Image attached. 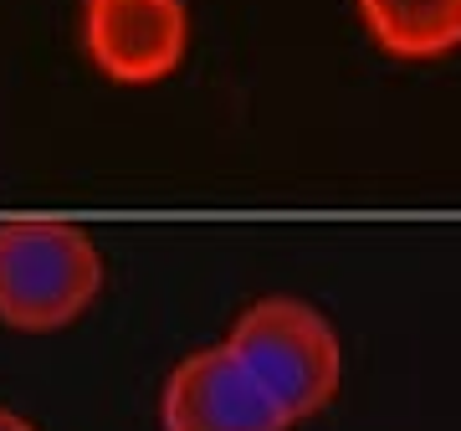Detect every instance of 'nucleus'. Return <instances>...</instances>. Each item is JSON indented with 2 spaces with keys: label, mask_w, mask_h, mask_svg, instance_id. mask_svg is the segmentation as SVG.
Listing matches in <instances>:
<instances>
[{
  "label": "nucleus",
  "mask_w": 461,
  "mask_h": 431,
  "mask_svg": "<svg viewBox=\"0 0 461 431\" xmlns=\"http://www.w3.org/2000/svg\"><path fill=\"white\" fill-rule=\"evenodd\" d=\"M190 0H83L77 47L113 87H159L190 57Z\"/></svg>",
  "instance_id": "7ed1b4c3"
},
{
  "label": "nucleus",
  "mask_w": 461,
  "mask_h": 431,
  "mask_svg": "<svg viewBox=\"0 0 461 431\" xmlns=\"http://www.w3.org/2000/svg\"><path fill=\"white\" fill-rule=\"evenodd\" d=\"M159 431H293V421L221 339L175 360L159 385Z\"/></svg>",
  "instance_id": "20e7f679"
},
{
  "label": "nucleus",
  "mask_w": 461,
  "mask_h": 431,
  "mask_svg": "<svg viewBox=\"0 0 461 431\" xmlns=\"http://www.w3.org/2000/svg\"><path fill=\"white\" fill-rule=\"evenodd\" d=\"M226 349L247 365V375L277 400V411L303 426L333 406L344 385V344L339 329L308 298L267 293L251 298L226 329Z\"/></svg>",
  "instance_id": "f03ea898"
},
{
  "label": "nucleus",
  "mask_w": 461,
  "mask_h": 431,
  "mask_svg": "<svg viewBox=\"0 0 461 431\" xmlns=\"http://www.w3.org/2000/svg\"><path fill=\"white\" fill-rule=\"evenodd\" d=\"M354 16L395 62H441L461 51V0H354Z\"/></svg>",
  "instance_id": "39448f33"
},
{
  "label": "nucleus",
  "mask_w": 461,
  "mask_h": 431,
  "mask_svg": "<svg viewBox=\"0 0 461 431\" xmlns=\"http://www.w3.org/2000/svg\"><path fill=\"white\" fill-rule=\"evenodd\" d=\"M98 242L62 216L0 221V324L16 334H57L103 298Z\"/></svg>",
  "instance_id": "f257e3e1"
},
{
  "label": "nucleus",
  "mask_w": 461,
  "mask_h": 431,
  "mask_svg": "<svg viewBox=\"0 0 461 431\" xmlns=\"http://www.w3.org/2000/svg\"><path fill=\"white\" fill-rule=\"evenodd\" d=\"M0 431H41L32 421V416H21V411H11V406H0Z\"/></svg>",
  "instance_id": "423d86ee"
}]
</instances>
